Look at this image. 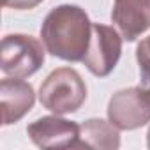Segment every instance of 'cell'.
<instances>
[{
	"label": "cell",
	"instance_id": "10",
	"mask_svg": "<svg viewBox=\"0 0 150 150\" xmlns=\"http://www.w3.org/2000/svg\"><path fill=\"white\" fill-rule=\"evenodd\" d=\"M136 60L139 65L141 88L150 96V35L145 37L136 48Z\"/></svg>",
	"mask_w": 150,
	"mask_h": 150
},
{
	"label": "cell",
	"instance_id": "8",
	"mask_svg": "<svg viewBox=\"0 0 150 150\" xmlns=\"http://www.w3.org/2000/svg\"><path fill=\"white\" fill-rule=\"evenodd\" d=\"M111 20L125 41H136L150 28V0H115Z\"/></svg>",
	"mask_w": 150,
	"mask_h": 150
},
{
	"label": "cell",
	"instance_id": "7",
	"mask_svg": "<svg viewBox=\"0 0 150 150\" xmlns=\"http://www.w3.org/2000/svg\"><path fill=\"white\" fill-rule=\"evenodd\" d=\"M35 103L34 87L21 78H4L0 81V108L2 125H11L21 120Z\"/></svg>",
	"mask_w": 150,
	"mask_h": 150
},
{
	"label": "cell",
	"instance_id": "4",
	"mask_svg": "<svg viewBox=\"0 0 150 150\" xmlns=\"http://www.w3.org/2000/svg\"><path fill=\"white\" fill-rule=\"evenodd\" d=\"M108 120L120 131H134L150 122V96L141 87L118 90L108 103Z\"/></svg>",
	"mask_w": 150,
	"mask_h": 150
},
{
	"label": "cell",
	"instance_id": "11",
	"mask_svg": "<svg viewBox=\"0 0 150 150\" xmlns=\"http://www.w3.org/2000/svg\"><path fill=\"white\" fill-rule=\"evenodd\" d=\"M42 2L44 0H2V6L9 9H16V11H30Z\"/></svg>",
	"mask_w": 150,
	"mask_h": 150
},
{
	"label": "cell",
	"instance_id": "9",
	"mask_svg": "<svg viewBox=\"0 0 150 150\" xmlns=\"http://www.w3.org/2000/svg\"><path fill=\"white\" fill-rule=\"evenodd\" d=\"M120 129L110 120L88 118L80 125V148L117 150L120 146Z\"/></svg>",
	"mask_w": 150,
	"mask_h": 150
},
{
	"label": "cell",
	"instance_id": "6",
	"mask_svg": "<svg viewBox=\"0 0 150 150\" xmlns=\"http://www.w3.org/2000/svg\"><path fill=\"white\" fill-rule=\"evenodd\" d=\"M27 134L39 148H80V124L50 115L27 127Z\"/></svg>",
	"mask_w": 150,
	"mask_h": 150
},
{
	"label": "cell",
	"instance_id": "1",
	"mask_svg": "<svg viewBox=\"0 0 150 150\" xmlns=\"http://www.w3.org/2000/svg\"><path fill=\"white\" fill-rule=\"evenodd\" d=\"M92 37V21L80 6L64 4L48 13L41 27L46 51L65 62H81Z\"/></svg>",
	"mask_w": 150,
	"mask_h": 150
},
{
	"label": "cell",
	"instance_id": "5",
	"mask_svg": "<svg viewBox=\"0 0 150 150\" xmlns=\"http://www.w3.org/2000/svg\"><path fill=\"white\" fill-rule=\"evenodd\" d=\"M122 55V35L108 25L92 23V37L83 64L97 78H104L117 67Z\"/></svg>",
	"mask_w": 150,
	"mask_h": 150
},
{
	"label": "cell",
	"instance_id": "3",
	"mask_svg": "<svg viewBox=\"0 0 150 150\" xmlns=\"http://www.w3.org/2000/svg\"><path fill=\"white\" fill-rule=\"evenodd\" d=\"M44 50L41 41L25 34H9L2 39L0 69L11 78H28L44 64Z\"/></svg>",
	"mask_w": 150,
	"mask_h": 150
},
{
	"label": "cell",
	"instance_id": "12",
	"mask_svg": "<svg viewBox=\"0 0 150 150\" xmlns=\"http://www.w3.org/2000/svg\"><path fill=\"white\" fill-rule=\"evenodd\" d=\"M146 146L150 148V129H148V132H146Z\"/></svg>",
	"mask_w": 150,
	"mask_h": 150
},
{
	"label": "cell",
	"instance_id": "2",
	"mask_svg": "<svg viewBox=\"0 0 150 150\" xmlns=\"http://www.w3.org/2000/svg\"><path fill=\"white\" fill-rule=\"evenodd\" d=\"M87 99V85L80 72L72 67H58L48 74L39 88L42 108L55 115H69L78 111Z\"/></svg>",
	"mask_w": 150,
	"mask_h": 150
}]
</instances>
